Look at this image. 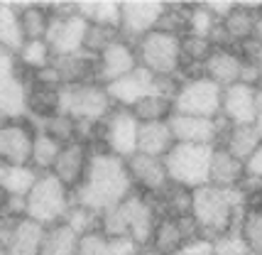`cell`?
<instances>
[{
    "label": "cell",
    "instance_id": "38",
    "mask_svg": "<svg viewBox=\"0 0 262 255\" xmlns=\"http://www.w3.org/2000/svg\"><path fill=\"white\" fill-rule=\"evenodd\" d=\"M213 52V45L204 39V37H194V35H184L182 37V59H184V69L186 67H204V61L208 59V54Z\"/></svg>",
    "mask_w": 262,
    "mask_h": 255
},
{
    "label": "cell",
    "instance_id": "27",
    "mask_svg": "<svg viewBox=\"0 0 262 255\" xmlns=\"http://www.w3.org/2000/svg\"><path fill=\"white\" fill-rule=\"evenodd\" d=\"M260 133L255 130V125H228L223 138H221V147L233 155L238 162H245L252 152L260 147Z\"/></svg>",
    "mask_w": 262,
    "mask_h": 255
},
{
    "label": "cell",
    "instance_id": "52",
    "mask_svg": "<svg viewBox=\"0 0 262 255\" xmlns=\"http://www.w3.org/2000/svg\"><path fill=\"white\" fill-rule=\"evenodd\" d=\"M0 255H8V248H5L3 243H0Z\"/></svg>",
    "mask_w": 262,
    "mask_h": 255
},
{
    "label": "cell",
    "instance_id": "34",
    "mask_svg": "<svg viewBox=\"0 0 262 255\" xmlns=\"http://www.w3.org/2000/svg\"><path fill=\"white\" fill-rule=\"evenodd\" d=\"M130 111H133V116L137 118V123H160V120H169L171 98L169 96H162V93H152V96H145L142 101H137Z\"/></svg>",
    "mask_w": 262,
    "mask_h": 255
},
{
    "label": "cell",
    "instance_id": "13",
    "mask_svg": "<svg viewBox=\"0 0 262 255\" xmlns=\"http://www.w3.org/2000/svg\"><path fill=\"white\" fill-rule=\"evenodd\" d=\"M127 164V174H130V182L133 189L145 194L149 199H160L167 194L169 189V177H167V167L164 160L160 157H147V155H140L135 152L133 157L125 160Z\"/></svg>",
    "mask_w": 262,
    "mask_h": 255
},
{
    "label": "cell",
    "instance_id": "41",
    "mask_svg": "<svg viewBox=\"0 0 262 255\" xmlns=\"http://www.w3.org/2000/svg\"><path fill=\"white\" fill-rule=\"evenodd\" d=\"M243 174H245V179H243V189H245V194L250 197L252 192H257L262 189V142L260 147L252 152L250 157L243 162Z\"/></svg>",
    "mask_w": 262,
    "mask_h": 255
},
{
    "label": "cell",
    "instance_id": "19",
    "mask_svg": "<svg viewBox=\"0 0 262 255\" xmlns=\"http://www.w3.org/2000/svg\"><path fill=\"white\" fill-rule=\"evenodd\" d=\"M91 145H86V142H79V140H74V142H67L61 152H59L57 162L52 167V174L57 177L61 184L67 186L69 192L74 194V189L81 184V179H83V174L89 169V160H91Z\"/></svg>",
    "mask_w": 262,
    "mask_h": 255
},
{
    "label": "cell",
    "instance_id": "29",
    "mask_svg": "<svg viewBox=\"0 0 262 255\" xmlns=\"http://www.w3.org/2000/svg\"><path fill=\"white\" fill-rule=\"evenodd\" d=\"M61 147H64V145H61L59 140H54L52 135H47L45 130H34L32 152H30V167L39 174L52 172V167L57 162Z\"/></svg>",
    "mask_w": 262,
    "mask_h": 255
},
{
    "label": "cell",
    "instance_id": "31",
    "mask_svg": "<svg viewBox=\"0 0 262 255\" xmlns=\"http://www.w3.org/2000/svg\"><path fill=\"white\" fill-rule=\"evenodd\" d=\"M23 45H25V37H23V30H20L17 5L0 3V47L17 57V52L23 49Z\"/></svg>",
    "mask_w": 262,
    "mask_h": 255
},
{
    "label": "cell",
    "instance_id": "44",
    "mask_svg": "<svg viewBox=\"0 0 262 255\" xmlns=\"http://www.w3.org/2000/svg\"><path fill=\"white\" fill-rule=\"evenodd\" d=\"M108 248H111V255H140L145 248L127 238V236H120V238H108Z\"/></svg>",
    "mask_w": 262,
    "mask_h": 255
},
{
    "label": "cell",
    "instance_id": "5",
    "mask_svg": "<svg viewBox=\"0 0 262 255\" xmlns=\"http://www.w3.org/2000/svg\"><path fill=\"white\" fill-rule=\"evenodd\" d=\"M25 201H27V219L49 228V226L64 223L69 209L74 204V194L54 174L47 172L37 177L32 192L25 197Z\"/></svg>",
    "mask_w": 262,
    "mask_h": 255
},
{
    "label": "cell",
    "instance_id": "2",
    "mask_svg": "<svg viewBox=\"0 0 262 255\" xmlns=\"http://www.w3.org/2000/svg\"><path fill=\"white\" fill-rule=\"evenodd\" d=\"M250 206L245 189H218V186H199L191 192L189 216L194 221L201 238L213 241L223 233L238 231L240 221Z\"/></svg>",
    "mask_w": 262,
    "mask_h": 255
},
{
    "label": "cell",
    "instance_id": "33",
    "mask_svg": "<svg viewBox=\"0 0 262 255\" xmlns=\"http://www.w3.org/2000/svg\"><path fill=\"white\" fill-rule=\"evenodd\" d=\"M39 172H34L30 164H12L5 167L3 182H0V192L10 194V197H27L32 192L34 182H37Z\"/></svg>",
    "mask_w": 262,
    "mask_h": 255
},
{
    "label": "cell",
    "instance_id": "23",
    "mask_svg": "<svg viewBox=\"0 0 262 255\" xmlns=\"http://www.w3.org/2000/svg\"><path fill=\"white\" fill-rule=\"evenodd\" d=\"M243 179H245L243 162H238L221 145H216L211 155V167H208V184L218 189H240Z\"/></svg>",
    "mask_w": 262,
    "mask_h": 255
},
{
    "label": "cell",
    "instance_id": "24",
    "mask_svg": "<svg viewBox=\"0 0 262 255\" xmlns=\"http://www.w3.org/2000/svg\"><path fill=\"white\" fill-rule=\"evenodd\" d=\"M174 145H177V142H174V135H171L169 120L140 123V130H137V152H140V155L164 160L167 152H169Z\"/></svg>",
    "mask_w": 262,
    "mask_h": 255
},
{
    "label": "cell",
    "instance_id": "10",
    "mask_svg": "<svg viewBox=\"0 0 262 255\" xmlns=\"http://www.w3.org/2000/svg\"><path fill=\"white\" fill-rule=\"evenodd\" d=\"M177 83L179 81H174V79H157L147 69L137 67L127 76L108 83L105 91H108V98L115 108H133L137 101H142L145 96H152V93H162V96L171 98L177 91Z\"/></svg>",
    "mask_w": 262,
    "mask_h": 255
},
{
    "label": "cell",
    "instance_id": "49",
    "mask_svg": "<svg viewBox=\"0 0 262 255\" xmlns=\"http://www.w3.org/2000/svg\"><path fill=\"white\" fill-rule=\"evenodd\" d=\"M140 255H160V253H155L152 248H145V250H142V253H140Z\"/></svg>",
    "mask_w": 262,
    "mask_h": 255
},
{
    "label": "cell",
    "instance_id": "11",
    "mask_svg": "<svg viewBox=\"0 0 262 255\" xmlns=\"http://www.w3.org/2000/svg\"><path fill=\"white\" fill-rule=\"evenodd\" d=\"M137 130L140 123L130 108H113L108 116L98 123V140L101 150L111 152L120 160H127L137 152Z\"/></svg>",
    "mask_w": 262,
    "mask_h": 255
},
{
    "label": "cell",
    "instance_id": "12",
    "mask_svg": "<svg viewBox=\"0 0 262 255\" xmlns=\"http://www.w3.org/2000/svg\"><path fill=\"white\" fill-rule=\"evenodd\" d=\"M169 128L174 142L182 145H221V138L226 133L228 123L223 118H196V116H179L171 113Z\"/></svg>",
    "mask_w": 262,
    "mask_h": 255
},
{
    "label": "cell",
    "instance_id": "54",
    "mask_svg": "<svg viewBox=\"0 0 262 255\" xmlns=\"http://www.w3.org/2000/svg\"><path fill=\"white\" fill-rule=\"evenodd\" d=\"M0 123H3V118H0Z\"/></svg>",
    "mask_w": 262,
    "mask_h": 255
},
{
    "label": "cell",
    "instance_id": "43",
    "mask_svg": "<svg viewBox=\"0 0 262 255\" xmlns=\"http://www.w3.org/2000/svg\"><path fill=\"white\" fill-rule=\"evenodd\" d=\"M79 255H111L108 238L101 231L86 233L79 238Z\"/></svg>",
    "mask_w": 262,
    "mask_h": 255
},
{
    "label": "cell",
    "instance_id": "40",
    "mask_svg": "<svg viewBox=\"0 0 262 255\" xmlns=\"http://www.w3.org/2000/svg\"><path fill=\"white\" fill-rule=\"evenodd\" d=\"M120 37V32L115 27H105V25H93L89 23L86 30V39H83V52H89L91 57H98L108 45H113Z\"/></svg>",
    "mask_w": 262,
    "mask_h": 255
},
{
    "label": "cell",
    "instance_id": "14",
    "mask_svg": "<svg viewBox=\"0 0 262 255\" xmlns=\"http://www.w3.org/2000/svg\"><path fill=\"white\" fill-rule=\"evenodd\" d=\"M164 8H167V3H155V0H147V3H137V0L120 3V25H118L120 37L135 45L140 37L157 30V23L164 15Z\"/></svg>",
    "mask_w": 262,
    "mask_h": 255
},
{
    "label": "cell",
    "instance_id": "25",
    "mask_svg": "<svg viewBox=\"0 0 262 255\" xmlns=\"http://www.w3.org/2000/svg\"><path fill=\"white\" fill-rule=\"evenodd\" d=\"M45 226L30 219H20L12 223L10 238H8V255H39L45 241Z\"/></svg>",
    "mask_w": 262,
    "mask_h": 255
},
{
    "label": "cell",
    "instance_id": "45",
    "mask_svg": "<svg viewBox=\"0 0 262 255\" xmlns=\"http://www.w3.org/2000/svg\"><path fill=\"white\" fill-rule=\"evenodd\" d=\"M174 255H211V241H208V238H201V236H196V238H191V241H186V243H184Z\"/></svg>",
    "mask_w": 262,
    "mask_h": 255
},
{
    "label": "cell",
    "instance_id": "39",
    "mask_svg": "<svg viewBox=\"0 0 262 255\" xmlns=\"http://www.w3.org/2000/svg\"><path fill=\"white\" fill-rule=\"evenodd\" d=\"M64 223H67L76 236H86V233H93V231H98V228H101V216H98V214H93L91 209H86V206L71 204V209H69Z\"/></svg>",
    "mask_w": 262,
    "mask_h": 255
},
{
    "label": "cell",
    "instance_id": "6",
    "mask_svg": "<svg viewBox=\"0 0 262 255\" xmlns=\"http://www.w3.org/2000/svg\"><path fill=\"white\" fill-rule=\"evenodd\" d=\"M211 155H213L211 145H182V142H177L164 157L169 184L186 189V192L206 186L208 184Z\"/></svg>",
    "mask_w": 262,
    "mask_h": 255
},
{
    "label": "cell",
    "instance_id": "15",
    "mask_svg": "<svg viewBox=\"0 0 262 255\" xmlns=\"http://www.w3.org/2000/svg\"><path fill=\"white\" fill-rule=\"evenodd\" d=\"M137 64V54H135V45L127 42L123 37H118L113 45H108L101 54L96 57V81L108 86V83L118 81L127 76L130 71H135Z\"/></svg>",
    "mask_w": 262,
    "mask_h": 255
},
{
    "label": "cell",
    "instance_id": "26",
    "mask_svg": "<svg viewBox=\"0 0 262 255\" xmlns=\"http://www.w3.org/2000/svg\"><path fill=\"white\" fill-rule=\"evenodd\" d=\"M260 5H248V3H235V8L228 12V17H223V30L228 35L230 45L240 47L252 39V30H255V15H257Z\"/></svg>",
    "mask_w": 262,
    "mask_h": 255
},
{
    "label": "cell",
    "instance_id": "8",
    "mask_svg": "<svg viewBox=\"0 0 262 255\" xmlns=\"http://www.w3.org/2000/svg\"><path fill=\"white\" fill-rule=\"evenodd\" d=\"M221 93L223 89L208 81L204 74L186 76L177 83L171 96V113L196 118H218L221 116Z\"/></svg>",
    "mask_w": 262,
    "mask_h": 255
},
{
    "label": "cell",
    "instance_id": "50",
    "mask_svg": "<svg viewBox=\"0 0 262 255\" xmlns=\"http://www.w3.org/2000/svg\"><path fill=\"white\" fill-rule=\"evenodd\" d=\"M257 67H260V89H262V54H260V59H257Z\"/></svg>",
    "mask_w": 262,
    "mask_h": 255
},
{
    "label": "cell",
    "instance_id": "7",
    "mask_svg": "<svg viewBox=\"0 0 262 255\" xmlns=\"http://www.w3.org/2000/svg\"><path fill=\"white\" fill-rule=\"evenodd\" d=\"M115 105L108 98L103 83H76L59 89V113L69 116L76 123H101Z\"/></svg>",
    "mask_w": 262,
    "mask_h": 255
},
{
    "label": "cell",
    "instance_id": "18",
    "mask_svg": "<svg viewBox=\"0 0 262 255\" xmlns=\"http://www.w3.org/2000/svg\"><path fill=\"white\" fill-rule=\"evenodd\" d=\"M257 113V86L233 83L221 93V116L228 125H252Z\"/></svg>",
    "mask_w": 262,
    "mask_h": 255
},
{
    "label": "cell",
    "instance_id": "21",
    "mask_svg": "<svg viewBox=\"0 0 262 255\" xmlns=\"http://www.w3.org/2000/svg\"><path fill=\"white\" fill-rule=\"evenodd\" d=\"M0 118L25 120L27 118V79L23 71L0 76Z\"/></svg>",
    "mask_w": 262,
    "mask_h": 255
},
{
    "label": "cell",
    "instance_id": "20",
    "mask_svg": "<svg viewBox=\"0 0 262 255\" xmlns=\"http://www.w3.org/2000/svg\"><path fill=\"white\" fill-rule=\"evenodd\" d=\"M243 61L245 59L238 52V47H213V52L201 67V74L221 89H228L233 83H240Z\"/></svg>",
    "mask_w": 262,
    "mask_h": 255
},
{
    "label": "cell",
    "instance_id": "1",
    "mask_svg": "<svg viewBox=\"0 0 262 255\" xmlns=\"http://www.w3.org/2000/svg\"><path fill=\"white\" fill-rule=\"evenodd\" d=\"M133 182L127 174L125 160L115 157L111 152L93 147L89 169L83 174L81 184L74 189V204L91 209L93 214H105L118 206L123 199L133 194Z\"/></svg>",
    "mask_w": 262,
    "mask_h": 255
},
{
    "label": "cell",
    "instance_id": "17",
    "mask_svg": "<svg viewBox=\"0 0 262 255\" xmlns=\"http://www.w3.org/2000/svg\"><path fill=\"white\" fill-rule=\"evenodd\" d=\"M34 128L25 120H3L0 123V162L5 167L30 164Z\"/></svg>",
    "mask_w": 262,
    "mask_h": 255
},
{
    "label": "cell",
    "instance_id": "35",
    "mask_svg": "<svg viewBox=\"0 0 262 255\" xmlns=\"http://www.w3.org/2000/svg\"><path fill=\"white\" fill-rule=\"evenodd\" d=\"M76 12L93 25L115 27L120 25V3H76Z\"/></svg>",
    "mask_w": 262,
    "mask_h": 255
},
{
    "label": "cell",
    "instance_id": "30",
    "mask_svg": "<svg viewBox=\"0 0 262 255\" xmlns=\"http://www.w3.org/2000/svg\"><path fill=\"white\" fill-rule=\"evenodd\" d=\"M79 238L81 236H76L67 223L49 226L45 231L39 255H79Z\"/></svg>",
    "mask_w": 262,
    "mask_h": 255
},
{
    "label": "cell",
    "instance_id": "53",
    "mask_svg": "<svg viewBox=\"0 0 262 255\" xmlns=\"http://www.w3.org/2000/svg\"><path fill=\"white\" fill-rule=\"evenodd\" d=\"M255 206H257V209H260V211H262V199H260V204H255Z\"/></svg>",
    "mask_w": 262,
    "mask_h": 255
},
{
    "label": "cell",
    "instance_id": "32",
    "mask_svg": "<svg viewBox=\"0 0 262 255\" xmlns=\"http://www.w3.org/2000/svg\"><path fill=\"white\" fill-rule=\"evenodd\" d=\"M15 59H17V71L34 74V71L47 69L54 61V54L47 45V39H30V42L23 45V49L17 52Z\"/></svg>",
    "mask_w": 262,
    "mask_h": 255
},
{
    "label": "cell",
    "instance_id": "47",
    "mask_svg": "<svg viewBox=\"0 0 262 255\" xmlns=\"http://www.w3.org/2000/svg\"><path fill=\"white\" fill-rule=\"evenodd\" d=\"M252 42H257L262 47V5L257 8V15H255V30H252Z\"/></svg>",
    "mask_w": 262,
    "mask_h": 255
},
{
    "label": "cell",
    "instance_id": "4",
    "mask_svg": "<svg viewBox=\"0 0 262 255\" xmlns=\"http://www.w3.org/2000/svg\"><path fill=\"white\" fill-rule=\"evenodd\" d=\"M137 64L149 74H155L157 79H174L182 74L184 59H182V37L152 30L145 37H140L135 42Z\"/></svg>",
    "mask_w": 262,
    "mask_h": 255
},
{
    "label": "cell",
    "instance_id": "42",
    "mask_svg": "<svg viewBox=\"0 0 262 255\" xmlns=\"http://www.w3.org/2000/svg\"><path fill=\"white\" fill-rule=\"evenodd\" d=\"M211 255H252L238 231L223 233L211 241Z\"/></svg>",
    "mask_w": 262,
    "mask_h": 255
},
{
    "label": "cell",
    "instance_id": "22",
    "mask_svg": "<svg viewBox=\"0 0 262 255\" xmlns=\"http://www.w3.org/2000/svg\"><path fill=\"white\" fill-rule=\"evenodd\" d=\"M52 67L57 71L61 86L96 81V57H91L89 52H76V54H69V57H54Z\"/></svg>",
    "mask_w": 262,
    "mask_h": 255
},
{
    "label": "cell",
    "instance_id": "28",
    "mask_svg": "<svg viewBox=\"0 0 262 255\" xmlns=\"http://www.w3.org/2000/svg\"><path fill=\"white\" fill-rule=\"evenodd\" d=\"M17 12H20V30H23L25 42H30V39H45L47 30H49V23H52L49 5H37V3L17 5Z\"/></svg>",
    "mask_w": 262,
    "mask_h": 255
},
{
    "label": "cell",
    "instance_id": "48",
    "mask_svg": "<svg viewBox=\"0 0 262 255\" xmlns=\"http://www.w3.org/2000/svg\"><path fill=\"white\" fill-rule=\"evenodd\" d=\"M255 130L260 133V138H262V89H257V113H255Z\"/></svg>",
    "mask_w": 262,
    "mask_h": 255
},
{
    "label": "cell",
    "instance_id": "3",
    "mask_svg": "<svg viewBox=\"0 0 262 255\" xmlns=\"http://www.w3.org/2000/svg\"><path fill=\"white\" fill-rule=\"evenodd\" d=\"M160 219V209L155 199L145 197L140 192H133L127 199H123L118 206L101 214V228L98 231L105 238H133L140 248H149L152 233Z\"/></svg>",
    "mask_w": 262,
    "mask_h": 255
},
{
    "label": "cell",
    "instance_id": "37",
    "mask_svg": "<svg viewBox=\"0 0 262 255\" xmlns=\"http://www.w3.org/2000/svg\"><path fill=\"white\" fill-rule=\"evenodd\" d=\"M218 23H221V20L213 17V12L206 8V3L204 5H189V10H186V35L208 39L211 30H213Z\"/></svg>",
    "mask_w": 262,
    "mask_h": 255
},
{
    "label": "cell",
    "instance_id": "16",
    "mask_svg": "<svg viewBox=\"0 0 262 255\" xmlns=\"http://www.w3.org/2000/svg\"><path fill=\"white\" fill-rule=\"evenodd\" d=\"M196 236H199V231H196L189 214L186 216L160 214L155 233H152V241H149V248L160 255H174L186 241H191Z\"/></svg>",
    "mask_w": 262,
    "mask_h": 255
},
{
    "label": "cell",
    "instance_id": "9",
    "mask_svg": "<svg viewBox=\"0 0 262 255\" xmlns=\"http://www.w3.org/2000/svg\"><path fill=\"white\" fill-rule=\"evenodd\" d=\"M52 23L47 30V45L54 57H69L83 52V39L89 30V20L76 12V5H49Z\"/></svg>",
    "mask_w": 262,
    "mask_h": 255
},
{
    "label": "cell",
    "instance_id": "46",
    "mask_svg": "<svg viewBox=\"0 0 262 255\" xmlns=\"http://www.w3.org/2000/svg\"><path fill=\"white\" fill-rule=\"evenodd\" d=\"M15 71H17V59H15V54H10L8 49L0 47V76H10Z\"/></svg>",
    "mask_w": 262,
    "mask_h": 255
},
{
    "label": "cell",
    "instance_id": "51",
    "mask_svg": "<svg viewBox=\"0 0 262 255\" xmlns=\"http://www.w3.org/2000/svg\"><path fill=\"white\" fill-rule=\"evenodd\" d=\"M3 174H5V164L0 162V182H3Z\"/></svg>",
    "mask_w": 262,
    "mask_h": 255
},
{
    "label": "cell",
    "instance_id": "36",
    "mask_svg": "<svg viewBox=\"0 0 262 255\" xmlns=\"http://www.w3.org/2000/svg\"><path fill=\"white\" fill-rule=\"evenodd\" d=\"M238 233H240V238L245 241V245H248V250H250L252 255H262V211L257 209L255 204L248 206L245 216L240 221Z\"/></svg>",
    "mask_w": 262,
    "mask_h": 255
}]
</instances>
